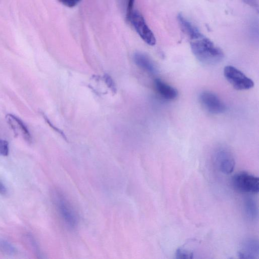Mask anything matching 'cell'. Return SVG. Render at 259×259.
Instances as JSON below:
<instances>
[{
    "label": "cell",
    "mask_w": 259,
    "mask_h": 259,
    "mask_svg": "<svg viewBox=\"0 0 259 259\" xmlns=\"http://www.w3.org/2000/svg\"><path fill=\"white\" fill-rule=\"evenodd\" d=\"M190 46L195 57L204 64L215 65L224 59V54L222 50L202 34L191 40Z\"/></svg>",
    "instance_id": "1"
},
{
    "label": "cell",
    "mask_w": 259,
    "mask_h": 259,
    "mask_svg": "<svg viewBox=\"0 0 259 259\" xmlns=\"http://www.w3.org/2000/svg\"><path fill=\"white\" fill-rule=\"evenodd\" d=\"M53 202L64 225L70 230H74L78 226L79 218L73 205L65 194L56 190L53 193Z\"/></svg>",
    "instance_id": "2"
},
{
    "label": "cell",
    "mask_w": 259,
    "mask_h": 259,
    "mask_svg": "<svg viewBox=\"0 0 259 259\" xmlns=\"http://www.w3.org/2000/svg\"><path fill=\"white\" fill-rule=\"evenodd\" d=\"M224 74L227 81L237 90H247L254 86L253 80L234 66H225Z\"/></svg>",
    "instance_id": "3"
},
{
    "label": "cell",
    "mask_w": 259,
    "mask_h": 259,
    "mask_svg": "<svg viewBox=\"0 0 259 259\" xmlns=\"http://www.w3.org/2000/svg\"><path fill=\"white\" fill-rule=\"evenodd\" d=\"M232 183L235 188L241 192L256 194L259 191L258 177L246 172H240L234 175Z\"/></svg>",
    "instance_id": "4"
},
{
    "label": "cell",
    "mask_w": 259,
    "mask_h": 259,
    "mask_svg": "<svg viewBox=\"0 0 259 259\" xmlns=\"http://www.w3.org/2000/svg\"><path fill=\"white\" fill-rule=\"evenodd\" d=\"M128 21L131 22L139 36L146 44L150 46L155 45V36L139 12L133 11Z\"/></svg>",
    "instance_id": "5"
},
{
    "label": "cell",
    "mask_w": 259,
    "mask_h": 259,
    "mask_svg": "<svg viewBox=\"0 0 259 259\" xmlns=\"http://www.w3.org/2000/svg\"><path fill=\"white\" fill-rule=\"evenodd\" d=\"M199 98L202 107L210 113L219 114L224 113L226 110L225 104L217 95L211 92H201Z\"/></svg>",
    "instance_id": "6"
},
{
    "label": "cell",
    "mask_w": 259,
    "mask_h": 259,
    "mask_svg": "<svg viewBox=\"0 0 259 259\" xmlns=\"http://www.w3.org/2000/svg\"><path fill=\"white\" fill-rule=\"evenodd\" d=\"M214 162L218 168L225 174L232 173L234 169L235 161L234 158L228 149L219 148L214 154Z\"/></svg>",
    "instance_id": "7"
},
{
    "label": "cell",
    "mask_w": 259,
    "mask_h": 259,
    "mask_svg": "<svg viewBox=\"0 0 259 259\" xmlns=\"http://www.w3.org/2000/svg\"><path fill=\"white\" fill-rule=\"evenodd\" d=\"M6 119L15 136L21 137L28 144L31 143V135L24 123L19 118L13 114H8L6 116Z\"/></svg>",
    "instance_id": "8"
},
{
    "label": "cell",
    "mask_w": 259,
    "mask_h": 259,
    "mask_svg": "<svg viewBox=\"0 0 259 259\" xmlns=\"http://www.w3.org/2000/svg\"><path fill=\"white\" fill-rule=\"evenodd\" d=\"M238 251V255L240 258L255 259L259 255V245L257 240L248 238L244 240Z\"/></svg>",
    "instance_id": "9"
},
{
    "label": "cell",
    "mask_w": 259,
    "mask_h": 259,
    "mask_svg": "<svg viewBox=\"0 0 259 259\" xmlns=\"http://www.w3.org/2000/svg\"><path fill=\"white\" fill-rule=\"evenodd\" d=\"M154 86L159 96L165 100H173L178 96L177 89L160 79L155 80Z\"/></svg>",
    "instance_id": "10"
},
{
    "label": "cell",
    "mask_w": 259,
    "mask_h": 259,
    "mask_svg": "<svg viewBox=\"0 0 259 259\" xmlns=\"http://www.w3.org/2000/svg\"><path fill=\"white\" fill-rule=\"evenodd\" d=\"M177 19L182 31L190 40L198 38L202 35L198 29L182 14H179L177 16Z\"/></svg>",
    "instance_id": "11"
},
{
    "label": "cell",
    "mask_w": 259,
    "mask_h": 259,
    "mask_svg": "<svg viewBox=\"0 0 259 259\" xmlns=\"http://www.w3.org/2000/svg\"><path fill=\"white\" fill-rule=\"evenodd\" d=\"M134 60L136 64L151 74L156 72V67L152 60L146 54L137 52L134 55Z\"/></svg>",
    "instance_id": "12"
},
{
    "label": "cell",
    "mask_w": 259,
    "mask_h": 259,
    "mask_svg": "<svg viewBox=\"0 0 259 259\" xmlns=\"http://www.w3.org/2000/svg\"><path fill=\"white\" fill-rule=\"evenodd\" d=\"M244 211L250 220H255L258 215V208L255 200L251 197L245 198L244 202Z\"/></svg>",
    "instance_id": "13"
},
{
    "label": "cell",
    "mask_w": 259,
    "mask_h": 259,
    "mask_svg": "<svg viewBox=\"0 0 259 259\" xmlns=\"http://www.w3.org/2000/svg\"><path fill=\"white\" fill-rule=\"evenodd\" d=\"M16 250L14 247L8 241L0 239V252L8 255L13 254Z\"/></svg>",
    "instance_id": "14"
},
{
    "label": "cell",
    "mask_w": 259,
    "mask_h": 259,
    "mask_svg": "<svg viewBox=\"0 0 259 259\" xmlns=\"http://www.w3.org/2000/svg\"><path fill=\"white\" fill-rule=\"evenodd\" d=\"M193 253L184 248H178L176 252V256L177 258H192Z\"/></svg>",
    "instance_id": "15"
},
{
    "label": "cell",
    "mask_w": 259,
    "mask_h": 259,
    "mask_svg": "<svg viewBox=\"0 0 259 259\" xmlns=\"http://www.w3.org/2000/svg\"><path fill=\"white\" fill-rule=\"evenodd\" d=\"M9 154V143L7 141L0 139V155L6 156Z\"/></svg>",
    "instance_id": "16"
},
{
    "label": "cell",
    "mask_w": 259,
    "mask_h": 259,
    "mask_svg": "<svg viewBox=\"0 0 259 259\" xmlns=\"http://www.w3.org/2000/svg\"><path fill=\"white\" fill-rule=\"evenodd\" d=\"M126 2V17L128 20L132 13L133 12V7L135 0H125Z\"/></svg>",
    "instance_id": "17"
},
{
    "label": "cell",
    "mask_w": 259,
    "mask_h": 259,
    "mask_svg": "<svg viewBox=\"0 0 259 259\" xmlns=\"http://www.w3.org/2000/svg\"><path fill=\"white\" fill-rule=\"evenodd\" d=\"M80 1L81 0H58L62 4L69 8L75 7Z\"/></svg>",
    "instance_id": "18"
},
{
    "label": "cell",
    "mask_w": 259,
    "mask_h": 259,
    "mask_svg": "<svg viewBox=\"0 0 259 259\" xmlns=\"http://www.w3.org/2000/svg\"><path fill=\"white\" fill-rule=\"evenodd\" d=\"M105 78L106 82L107 83L109 87V88H110L112 90H114V84L111 77L109 75H106Z\"/></svg>",
    "instance_id": "19"
},
{
    "label": "cell",
    "mask_w": 259,
    "mask_h": 259,
    "mask_svg": "<svg viewBox=\"0 0 259 259\" xmlns=\"http://www.w3.org/2000/svg\"><path fill=\"white\" fill-rule=\"evenodd\" d=\"M7 193V189L4 184L0 181V194L5 195Z\"/></svg>",
    "instance_id": "20"
},
{
    "label": "cell",
    "mask_w": 259,
    "mask_h": 259,
    "mask_svg": "<svg viewBox=\"0 0 259 259\" xmlns=\"http://www.w3.org/2000/svg\"><path fill=\"white\" fill-rule=\"evenodd\" d=\"M244 2L251 6L256 7L257 4L255 0H243Z\"/></svg>",
    "instance_id": "21"
}]
</instances>
